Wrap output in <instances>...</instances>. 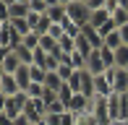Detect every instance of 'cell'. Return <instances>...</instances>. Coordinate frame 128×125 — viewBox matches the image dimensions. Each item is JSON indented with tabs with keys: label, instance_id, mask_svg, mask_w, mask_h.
<instances>
[{
	"label": "cell",
	"instance_id": "obj_1",
	"mask_svg": "<svg viewBox=\"0 0 128 125\" xmlns=\"http://www.w3.org/2000/svg\"><path fill=\"white\" fill-rule=\"evenodd\" d=\"M66 10H68V18H71L73 24H78L81 29L92 21V10H89V5H86L84 0H71V3L66 5Z\"/></svg>",
	"mask_w": 128,
	"mask_h": 125
},
{
	"label": "cell",
	"instance_id": "obj_2",
	"mask_svg": "<svg viewBox=\"0 0 128 125\" xmlns=\"http://www.w3.org/2000/svg\"><path fill=\"white\" fill-rule=\"evenodd\" d=\"M104 78L112 83L115 94H126L128 91V70L126 68H110V70L104 73Z\"/></svg>",
	"mask_w": 128,
	"mask_h": 125
},
{
	"label": "cell",
	"instance_id": "obj_3",
	"mask_svg": "<svg viewBox=\"0 0 128 125\" xmlns=\"http://www.w3.org/2000/svg\"><path fill=\"white\" fill-rule=\"evenodd\" d=\"M24 65L21 58L16 55V50H8V52H3V60H0V73H5V76H16V70Z\"/></svg>",
	"mask_w": 128,
	"mask_h": 125
},
{
	"label": "cell",
	"instance_id": "obj_4",
	"mask_svg": "<svg viewBox=\"0 0 128 125\" xmlns=\"http://www.w3.org/2000/svg\"><path fill=\"white\" fill-rule=\"evenodd\" d=\"M86 70H89L92 76H102V73H107V70H110L100 50H94V52H92L89 58H86Z\"/></svg>",
	"mask_w": 128,
	"mask_h": 125
},
{
	"label": "cell",
	"instance_id": "obj_5",
	"mask_svg": "<svg viewBox=\"0 0 128 125\" xmlns=\"http://www.w3.org/2000/svg\"><path fill=\"white\" fill-rule=\"evenodd\" d=\"M24 89L18 86V81H16V76H5V73H0V96H16L21 94Z\"/></svg>",
	"mask_w": 128,
	"mask_h": 125
},
{
	"label": "cell",
	"instance_id": "obj_6",
	"mask_svg": "<svg viewBox=\"0 0 128 125\" xmlns=\"http://www.w3.org/2000/svg\"><path fill=\"white\" fill-rule=\"evenodd\" d=\"M94 94L97 96H112L115 91H112V83L104 78V73L102 76H94Z\"/></svg>",
	"mask_w": 128,
	"mask_h": 125
},
{
	"label": "cell",
	"instance_id": "obj_7",
	"mask_svg": "<svg viewBox=\"0 0 128 125\" xmlns=\"http://www.w3.org/2000/svg\"><path fill=\"white\" fill-rule=\"evenodd\" d=\"M16 81H18V86L26 91V89L34 83V81H32V68H29V65H21L18 70H16Z\"/></svg>",
	"mask_w": 128,
	"mask_h": 125
},
{
	"label": "cell",
	"instance_id": "obj_8",
	"mask_svg": "<svg viewBox=\"0 0 128 125\" xmlns=\"http://www.w3.org/2000/svg\"><path fill=\"white\" fill-rule=\"evenodd\" d=\"M68 16V10H66V5H50L47 8V18L52 21V24H60L63 18Z\"/></svg>",
	"mask_w": 128,
	"mask_h": 125
},
{
	"label": "cell",
	"instance_id": "obj_9",
	"mask_svg": "<svg viewBox=\"0 0 128 125\" xmlns=\"http://www.w3.org/2000/svg\"><path fill=\"white\" fill-rule=\"evenodd\" d=\"M63 83L66 81H63L58 73H47V76H44V89H50V91H55V94L63 89Z\"/></svg>",
	"mask_w": 128,
	"mask_h": 125
},
{
	"label": "cell",
	"instance_id": "obj_10",
	"mask_svg": "<svg viewBox=\"0 0 128 125\" xmlns=\"http://www.w3.org/2000/svg\"><path fill=\"white\" fill-rule=\"evenodd\" d=\"M76 52H81L84 58H89V55L94 52V47H92V42H89V39L84 37V31H81L78 37H76Z\"/></svg>",
	"mask_w": 128,
	"mask_h": 125
},
{
	"label": "cell",
	"instance_id": "obj_11",
	"mask_svg": "<svg viewBox=\"0 0 128 125\" xmlns=\"http://www.w3.org/2000/svg\"><path fill=\"white\" fill-rule=\"evenodd\" d=\"M10 26H13L16 34H21V37H26V34H32V26H29L26 18H10Z\"/></svg>",
	"mask_w": 128,
	"mask_h": 125
},
{
	"label": "cell",
	"instance_id": "obj_12",
	"mask_svg": "<svg viewBox=\"0 0 128 125\" xmlns=\"http://www.w3.org/2000/svg\"><path fill=\"white\" fill-rule=\"evenodd\" d=\"M104 47L107 50H118V47H123V37H120V31H112V34H107L104 37Z\"/></svg>",
	"mask_w": 128,
	"mask_h": 125
},
{
	"label": "cell",
	"instance_id": "obj_13",
	"mask_svg": "<svg viewBox=\"0 0 128 125\" xmlns=\"http://www.w3.org/2000/svg\"><path fill=\"white\" fill-rule=\"evenodd\" d=\"M110 18H112V16H110L107 10H94V13H92V21H89V26L100 29V26H102V24H107Z\"/></svg>",
	"mask_w": 128,
	"mask_h": 125
},
{
	"label": "cell",
	"instance_id": "obj_14",
	"mask_svg": "<svg viewBox=\"0 0 128 125\" xmlns=\"http://www.w3.org/2000/svg\"><path fill=\"white\" fill-rule=\"evenodd\" d=\"M68 86L73 89V94H81V91H84V76H81V70H73V76L68 78Z\"/></svg>",
	"mask_w": 128,
	"mask_h": 125
},
{
	"label": "cell",
	"instance_id": "obj_15",
	"mask_svg": "<svg viewBox=\"0 0 128 125\" xmlns=\"http://www.w3.org/2000/svg\"><path fill=\"white\" fill-rule=\"evenodd\" d=\"M115 68H128V44L115 50Z\"/></svg>",
	"mask_w": 128,
	"mask_h": 125
},
{
	"label": "cell",
	"instance_id": "obj_16",
	"mask_svg": "<svg viewBox=\"0 0 128 125\" xmlns=\"http://www.w3.org/2000/svg\"><path fill=\"white\" fill-rule=\"evenodd\" d=\"M58 44H60V52H66V55H71L73 50H76V39L68 37V34H63V37L58 39Z\"/></svg>",
	"mask_w": 128,
	"mask_h": 125
},
{
	"label": "cell",
	"instance_id": "obj_17",
	"mask_svg": "<svg viewBox=\"0 0 128 125\" xmlns=\"http://www.w3.org/2000/svg\"><path fill=\"white\" fill-rule=\"evenodd\" d=\"M39 39H42V37H39L37 31H32V34H26V37H24V42H21V44H24L26 50H32V52H37V50H39Z\"/></svg>",
	"mask_w": 128,
	"mask_h": 125
},
{
	"label": "cell",
	"instance_id": "obj_18",
	"mask_svg": "<svg viewBox=\"0 0 128 125\" xmlns=\"http://www.w3.org/2000/svg\"><path fill=\"white\" fill-rule=\"evenodd\" d=\"M44 91H47V89H44V83H32V86L26 89L29 99H42V96H44Z\"/></svg>",
	"mask_w": 128,
	"mask_h": 125
},
{
	"label": "cell",
	"instance_id": "obj_19",
	"mask_svg": "<svg viewBox=\"0 0 128 125\" xmlns=\"http://www.w3.org/2000/svg\"><path fill=\"white\" fill-rule=\"evenodd\" d=\"M58 99H60L63 102V104H71V99H73V89L71 86H68V83H63V89H60V91H58Z\"/></svg>",
	"mask_w": 128,
	"mask_h": 125
},
{
	"label": "cell",
	"instance_id": "obj_20",
	"mask_svg": "<svg viewBox=\"0 0 128 125\" xmlns=\"http://www.w3.org/2000/svg\"><path fill=\"white\" fill-rule=\"evenodd\" d=\"M66 112H68V107L63 104L60 99H55L52 104H47V115H66Z\"/></svg>",
	"mask_w": 128,
	"mask_h": 125
},
{
	"label": "cell",
	"instance_id": "obj_21",
	"mask_svg": "<svg viewBox=\"0 0 128 125\" xmlns=\"http://www.w3.org/2000/svg\"><path fill=\"white\" fill-rule=\"evenodd\" d=\"M47 0H29V10H34V13H47Z\"/></svg>",
	"mask_w": 128,
	"mask_h": 125
},
{
	"label": "cell",
	"instance_id": "obj_22",
	"mask_svg": "<svg viewBox=\"0 0 128 125\" xmlns=\"http://www.w3.org/2000/svg\"><path fill=\"white\" fill-rule=\"evenodd\" d=\"M47 34H50V37H52V39H60V37H63V34H66V29H63V24H52Z\"/></svg>",
	"mask_w": 128,
	"mask_h": 125
},
{
	"label": "cell",
	"instance_id": "obj_23",
	"mask_svg": "<svg viewBox=\"0 0 128 125\" xmlns=\"http://www.w3.org/2000/svg\"><path fill=\"white\" fill-rule=\"evenodd\" d=\"M86 5H89V10L94 13V10H104V5H107V0H86Z\"/></svg>",
	"mask_w": 128,
	"mask_h": 125
},
{
	"label": "cell",
	"instance_id": "obj_24",
	"mask_svg": "<svg viewBox=\"0 0 128 125\" xmlns=\"http://www.w3.org/2000/svg\"><path fill=\"white\" fill-rule=\"evenodd\" d=\"M13 125H34V123L29 120L26 115H21V117H16V120H13Z\"/></svg>",
	"mask_w": 128,
	"mask_h": 125
},
{
	"label": "cell",
	"instance_id": "obj_25",
	"mask_svg": "<svg viewBox=\"0 0 128 125\" xmlns=\"http://www.w3.org/2000/svg\"><path fill=\"white\" fill-rule=\"evenodd\" d=\"M118 31H120V37H123V44H128V24L126 26H118Z\"/></svg>",
	"mask_w": 128,
	"mask_h": 125
},
{
	"label": "cell",
	"instance_id": "obj_26",
	"mask_svg": "<svg viewBox=\"0 0 128 125\" xmlns=\"http://www.w3.org/2000/svg\"><path fill=\"white\" fill-rule=\"evenodd\" d=\"M0 125H13V120H10V117H5V115H0Z\"/></svg>",
	"mask_w": 128,
	"mask_h": 125
},
{
	"label": "cell",
	"instance_id": "obj_27",
	"mask_svg": "<svg viewBox=\"0 0 128 125\" xmlns=\"http://www.w3.org/2000/svg\"><path fill=\"white\" fill-rule=\"evenodd\" d=\"M0 3H5V5H13V3H29V0H0Z\"/></svg>",
	"mask_w": 128,
	"mask_h": 125
},
{
	"label": "cell",
	"instance_id": "obj_28",
	"mask_svg": "<svg viewBox=\"0 0 128 125\" xmlns=\"http://www.w3.org/2000/svg\"><path fill=\"white\" fill-rule=\"evenodd\" d=\"M107 125H126V120H110Z\"/></svg>",
	"mask_w": 128,
	"mask_h": 125
},
{
	"label": "cell",
	"instance_id": "obj_29",
	"mask_svg": "<svg viewBox=\"0 0 128 125\" xmlns=\"http://www.w3.org/2000/svg\"><path fill=\"white\" fill-rule=\"evenodd\" d=\"M47 5H60V3H58V0H47Z\"/></svg>",
	"mask_w": 128,
	"mask_h": 125
},
{
	"label": "cell",
	"instance_id": "obj_30",
	"mask_svg": "<svg viewBox=\"0 0 128 125\" xmlns=\"http://www.w3.org/2000/svg\"><path fill=\"white\" fill-rule=\"evenodd\" d=\"M58 3H60V5H68V3H71V0H58Z\"/></svg>",
	"mask_w": 128,
	"mask_h": 125
},
{
	"label": "cell",
	"instance_id": "obj_31",
	"mask_svg": "<svg viewBox=\"0 0 128 125\" xmlns=\"http://www.w3.org/2000/svg\"><path fill=\"white\" fill-rule=\"evenodd\" d=\"M123 96H126V99H128V91H126V94H123Z\"/></svg>",
	"mask_w": 128,
	"mask_h": 125
},
{
	"label": "cell",
	"instance_id": "obj_32",
	"mask_svg": "<svg viewBox=\"0 0 128 125\" xmlns=\"http://www.w3.org/2000/svg\"><path fill=\"white\" fill-rule=\"evenodd\" d=\"M126 70H128V68H126Z\"/></svg>",
	"mask_w": 128,
	"mask_h": 125
},
{
	"label": "cell",
	"instance_id": "obj_33",
	"mask_svg": "<svg viewBox=\"0 0 128 125\" xmlns=\"http://www.w3.org/2000/svg\"><path fill=\"white\" fill-rule=\"evenodd\" d=\"M84 3H86V0H84Z\"/></svg>",
	"mask_w": 128,
	"mask_h": 125
}]
</instances>
